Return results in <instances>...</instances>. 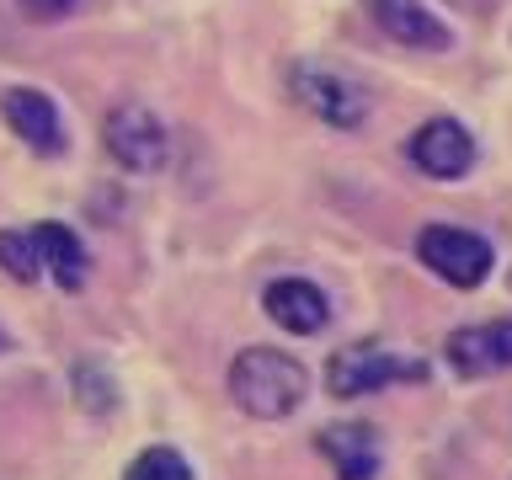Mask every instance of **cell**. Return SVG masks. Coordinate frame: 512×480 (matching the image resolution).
Segmentation results:
<instances>
[{
	"label": "cell",
	"instance_id": "30bf717a",
	"mask_svg": "<svg viewBox=\"0 0 512 480\" xmlns=\"http://www.w3.org/2000/svg\"><path fill=\"white\" fill-rule=\"evenodd\" d=\"M368 16L379 22V32H390L395 43L406 48H427V54H443L448 43H454V32H448L438 16H432L422 0H368Z\"/></svg>",
	"mask_w": 512,
	"mask_h": 480
},
{
	"label": "cell",
	"instance_id": "7a4b0ae2",
	"mask_svg": "<svg viewBox=\"0 0 512 480\" xmlns=\"http://www.w3.org/2000/svg\"><path fill=\"white\" fill-rule=\"evenodd\" d=\"M422 379H427L422 358H406V352L374 347V342L331 352V368H326L331 395H374L384 384H422Z\"/></svg>",
	"mask_w": 512,
	"mask_h": 480
},
{
	"label": "cell",
	"instance_id": "5b68a950",
	"mask_svg": "<svg viewBox=\"0 0 512 480\" xmlns=\"http://www.w3.org/2000/svg\"><path fill=\"white\" fill-rule=\"evenodd\" d=\"M294 96L315 112V118H326L336 128H358L363 112H368V96L352 86L347 75L320 70V64H299L294 70Z\"/></svg>",
	"mask_w": 512,
	"mask_h": 480
},
{
	"label": "cell",
	"instance_id": "3957f363",
	"mask_svg": "<svg viewBox=\"0 0 512 480\" xmlns=\"http://www.w3.org/2000/svg\"><path fill=\"white\" fill-rule=\"evenodd\" d=\"M416 256H422V267H432L454 288H480L496 267L491 240L475 235V230H459V224H427V230L416 235Z\"/></svg>",
	"mask_w": 512,
	"mask_h": 480
},
{
	"label": "cell",
	"instance_id": "6da1fadb",
	"mask_svg": "<svg viewBox=\"0 0 512 480\" xmlns=\"http://www.w3.org/2000/svg\"><path fill=\"white\" fill-rule=\"evenodd\" d=\"M230 395L256 422H278V416L299 411V400L310 395V374L299 358H288L278 347H246L230 363Z\"/></svg>",
	"mask_w": 512,
	"mask_h": 480
},
{
	"label": "cell",
	"instance_id": "ba28073f",
	"mask_svg": "<svg viewBox=\"0 0 512 480\" xmlns=\"http://www.w3.org/2000/svg\"><path fill=\"white\" fill-rule=\"evenodd\" d=\"M448 368L464 379L496 374V368H512V320H491V326H464L448 336Z\"/></svg>",
	"mask_w": 512,
	"mask_h": 480
},
{
	"label": "cell",
	"instance_id": "5bb4252c",
	"mask_svg": "<svg viewBox=\"0 0 512 480\" xmlns=\"http://www.w3.org/2000/svg\"><path fill=\"white\" fill-rule=\"evenodd\" d=\"M0 267H6L16 283H38L43 278L38 251H32V235L27 230H0Z\"/></svg>",
	"mask_w": 512,
	"mask_h": 480
},
{
	"label": "cell",
	"instance_id": "7c38bea8",
	"mask_svg": "<svg viewBox=\"0 0 512 480\" xmlns=\"http://www.w3.org/2000/svg\"><path fill=\"white\" fill-rule=\"evenodd\" d=\"M32 251H38V267L54 278L59 288H75L86 283V246H80V235L70 230V224H59V219H43V224H32Z\"/></svg>",
	"mask_w": 512,
	"mask_h": 480
},
{
	"label": "cell",
	"instance_id": "9c48e42d",
	"mask_svg": "<svg viewBox=\"0 0 512 480\" xmlns=\"http://www.w3.org/2000/svg\"><path fill=\"white\" fill-rule=\"evenodd\" d=\"M262 310L278 320L283 331L315 336V331H326V320H331V299L320 294L315 283H304V278H278V283H267Z\"/></svg>",
	"mask_w": 512,
	"mask_h": 480
},
{
	"label": "cell",
	"instance_id": "277c9868",
	"mask_svg": "<svg viewBox=\"0 0 512 480\" xmlns=\"http://www.w3.org/2000/svg\"><path fill=\"white\" fill-rule=\"evenodd\" d=\"M102 139H107V155L118 160L123 171H139V176L160 171V166H166V155H171L166 123H160L144 102H123V107H112V112H107Z\"/></svg>",
	"mask_w": 512,
	"mask_h": 480
},
{
	"label": "cell",
	"instance_id": "4fadbf2b",
	"mask_svg": "<svg viewBox=\"0 0 512 480\" xmlns=\"http://www.w3.org/2000/svg\"><path fill=\"white\" fill-rule=\"evenodd\" d=\"M123 480H192V464L176 454V448L166 443H155V448H144V454L123 470Z\"/></svg>",
	"mask_w": 512,
	"mask_h": 480
},
{
	"label": "cell",
	"instance_id": "8992f818",
	"mask_svg": "<svg viewBox=\"0 0 512 480\" xmlns=\"http://www.w3.org/2000/svg\"><path fill=\"white\" fill-rule=\"evenodd\" d=\"M411 160L427 176H438V182H454V176H464L475 166V139L454 118H432L411 134Z\"/></svg>",
	"mask_w": 512,
	"mask_h": 480
},
{
	"label": "cell",
	"instance_id": "2e32d148",
	"mask_svg": "<svg viewBox=\"0 0 512 480\" xmlns=\"http://www.w3.org/2000/svg\"><path fill=\"white\" fill-rule=\"evenodd\" d=\"M0 347H6V336H0Z\"/></svg>",
	"mask_w": 512,
	"mask_h": 480
},
{
	"label": "cell",
	"instance_id": "8fae6325",
	"mask_svg": "<svg viewBox=\"0 0 512 480\" xmlns=\"http://www.w3.org/2000/svg\"><path fill=\"white\" fill-rule=\"evenodd\" d=\"M320 454L336 464V480H374L379 475V432L368 422H336L320 432Z\"/></svg>",
	"mask_w": 512,
	"mask_h": 480
},
{
	"label": "cell",
	"instance_id": "52a82bcc",
	"mask_svg": "<svg viewBox=\"0 0 512 480\" xmlns=\"http://www.w3.org/2000/svg\"><path fill=\"white\" fill-rule=\"evenodd\" d=\"M0 118L11 123V134L32 144L38 155H59L64 150V123H59V107L48 102L43 91L32 86H11L6 96H0Z\"/></svg>",
	"mask_w": 512,
	"mask_h": 480
},
{
	"label": "cell",
	"instance_id": "9a60e30c",
	"mask_svg": "<svg viewBox=\"0 0 512 480\" xmlns=\"http://www.w3.org/2000/svg\"><path fill=\"white\" fill-rule=\"evenodd\" d=\"M27 6V16H43V22H54V16H64L75 6V0H22Z\"/></svg>",
	"mask_w": 512,
	"mask_h": 480
}]
</instances>
